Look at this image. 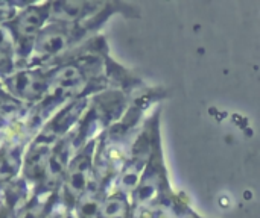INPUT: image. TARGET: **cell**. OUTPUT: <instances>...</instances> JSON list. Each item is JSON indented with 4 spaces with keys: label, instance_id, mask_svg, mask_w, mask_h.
Segmentation results:
<instances>
[{
    "label": "cell",
    "instance_id": "1",
    "mask_svg": "<svg viewBox=\"0 0 260 218\" xmlns=\"http://www.w3.org/2000/svg\"><path fill=\"white\" fill-rule=\"evenodd\" d=\"M44 79L35 73H21L11 80V88L15 94L24 99H35L44 90Z\"/></svg>",
    "mask_w": 260,
    "mask_h": 218
},
{
    "label": "cell",
    "instance_id": "2",
    "mask_svg": "<svg viewBox=\"0 0 260 218\" xmlns=\"http://www.w3.org/2000/svg\"><path fill=\"white\" fill-rule=\"evenodd\" d=\"M67 44V35L59 30H49L43 33L37 44V52L41 56H49L61 52Z\"/></svg>",
    "mask_w": 260,
    "mask_h": 218
},
{
    "label": "cell",
    "instance_id": "3",
    "mask_svg": "<svg viewBox=\"0 0 260 218\" xmlns=\"http://www.w3.org/2000/svg\"><path fill=\"white\" fill-rule=\"evenodd\" d=\"M87 171L88 159L87 156H81L69 173V190L73 196H79L87 187Z\"/></svg>",
    "mask_w": 260,
    "mask_h": 218
},
{
    "label": "cell",
    "instance_id": "4",
    "mask_svg": "<svg viewBox=\"0 0 260 218\" xmlns=\"http://www.w3.org/2000/svg\"><path fill=\"white\" fill-rule=\"evenodd\" d=\"M94 6V3H84V2H69V3H56L53 5L55 17L64 21H73L84 14H87V9Z\"/></svg>",
    "mask_w": 260,
    "mask_h": 218
},
{
    "label": "cell",
    "instance_id": "5",
    "mask_svg": "<svg viewBox=\"0 0 260 218\" xmlns=\"http://www.w3.org/2000/svg\"><path fill=\"white\" fill-rule=\"evenodd\" d=\"M43 21V17L40 15L38 11L35 9H30V11H26L17 21V32L21 35V36H30L34 35L38 29H40V24Z\"/></svg>",
    "mask_w": 260,
    "mask_h": 218
},
{
    "label": "cell",
    "instance_id": "6",
    "mask_svg": "<svg viewBox=\"0 0 260 218\" xmlns=\"http://www.w3.org/2000/svg\"><path fill=\"white\" fill-rule=\"evenodd\" d=\"M125 212H126V206L120 199L108 200L101 209V215L104 218H125Z\"/></svg>",
    "mask_w": 260,
    "mask_h": 218
},
{
    "label": "cell",
    "instance_id": "7",
    "mask_svg": "<svg viewBox=\"0 0 260 218\" xmlns=\"http://www.w3.org/2000/svg\"><path fill=\"white\" fill-rule=\"evenodd\" d=\"M6 49H8V46H6V41H5V35H3V32L0 29V61H3V58L6 56Z\"/></svg>",
    "mask_w": 260,
    "mask_h": 218
},
{
    "label": "cell",
    "instance_id": "8",
    "mask_svg": "<svg viewBox=\"0 0 260 218\" xmlns=\"http://www.w3.org/2000/svg\"><path fill=\"white\" fill-rule=\"evenodd\" d=\"M8 9H9V5H6V3H0V18H2V17H5V15L8 14Z\"/></svg>",
    "mask_w": 260,
    "mask_h": 218
}]
</instances>
